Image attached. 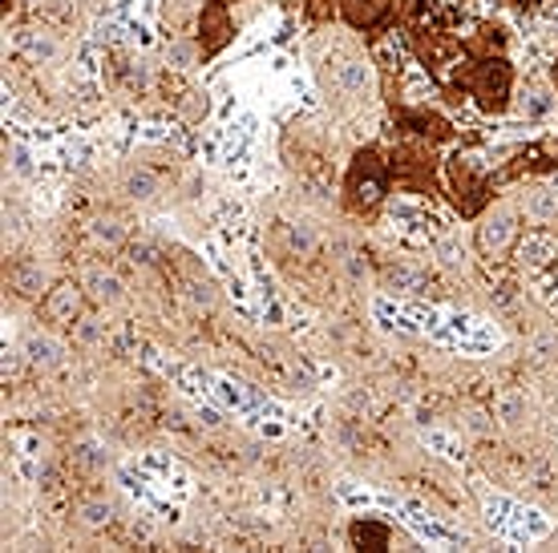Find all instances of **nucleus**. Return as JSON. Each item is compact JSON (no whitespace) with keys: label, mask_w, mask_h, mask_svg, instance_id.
I'll return each instance as SVG.
<instances>
[{"label":"nucleus","mask_w":558,"mask_h":553,"mask_svg":"<svg viewBox=\"0 0 558 553\" xmlns=\"http://www.w3.org/2000/svg\"><path fill=\"white\" fill-rule=\"evenodd\" d=\"M389 153L392 186L405 194H425L437 198L441 194V162H437V146L417 138H397Z\"/></svg>","instance_id":"nucleus-4"},{"label":"nucleus","mask_w":558,"mask_h":553,"mask_svg":"<svg viewBox=\"0 0 558 553\" xmlns=\"http://www.w3.org/2000/svg\"><path fill=\"white\" fill-rule=\"evenodd\" d=\"M449 101H461V97H474V106L489 118L510 110V97H514V65L506 53H489V57H470L465 70L458 73V82L449 89Z\"/></svg>","instance_id":"nucleus-2"},{"label":"nucleus","mask_w":558,"mask_h":553,"mask_svg":"<svg viewBox=\"0 0 558 553\" xmlns=\"http://www.w3.org/2000/svg\"><path fill=\"white\" fill-rule=\"evenodd\" d=\"M392 194V170H389V153L380 146H361L352 153L349 170H344V182H340V207L349 210L352 219L361 222H377L385 202Z\"/></svg>","instance_id":"nucleus-1"},{"label":"nucleus","mask_w":558,"mask_h":553,"mask_svg":"<svg viewBox=\"0 0 558 553\" xmlns=\"http://www.w3.org/2000/svg\"><path fill=\"white\" fill-rule=\"evenodd\" d=\"M555 170H558V138H546V142H538V146L518 150L514 162L494 174V186H498V182H514V179H522V174H555Z\"/></svg>","instance_id":"nucleus-8"},{"label":"nucleus","mask_w":558,"mask_h":553,"mask_svg":"<svg viewBox=\"0 0 558 553\" xmlns=\"http://www.w3.org/2000/svg\"><path fill=\"white\" fill-rule=\"evenodd\" d=\"M506 4H514L522 13H534V9H543V0H506Z\"/></svg>","instance_id":"nucleus-11"},{"label":"nucleus","mask_w":558,"mask_h":553,"mask_svg":"<svg viewBox=\"0 0 558 553\" xmlns=\"http://www.w3.org/2000/svg\"><path fill=\"white\" fill-rule=\"evenodd\" d=\"M235 41V21H231V4L223 0H203L195 16V49L203 61H215L227 45Z\"/></svg>","instance_id":"nucleus-6"},{"label":"nucleus","mask_w":558,"mask_h":553,"mask_svg":"<svg viewBox=\"0 0 558 553\" xmlns=\"http://www.w3.org/2000/svg\"><path fill=\"white\" fill-rule=\"evenodd\" d=\"M392 13H397V0H340V21L364 33L368 41H377L389 28Z\"/></svg>","instance_id":"nucleus-7"},{"label":"nucleus","mask_w":558,"mask_h":553,"mask_svg":"<svg viewBox=\"0 0 558 553\" xmlns=\"http://www.w3.org/2000/svg\"><path fill=\"white\" fill-rule=\"evenodd\" d=\"M0 13H4V16L13 13V0H0Z\"/></svg>","instance_id":"nucleus-12"},{"label":"nucleus","mask_w":558,"mask_h":553,"mask_svg":"<svg viewBox=\"0 0 558 553\" xmlns=\"http://www.w3.org/2000/svg\"><path fill=\"white\" fill-rule=\"evenodd\" d=\"M349 545L361 553H385L392 545V526H385L380 517H352Z\"/></svg>","instance_id":"nucleus-9"},{"label":"nucleus","mask_w":558,"mask_h":553,"mask_svg":"<svg viewBox=\"0 0 558 553\" xmlns=\"http://www.w3.org/2000/svg\"><path fill=\"white\" fill-rule=\"evenodd\" d=\"M550 82H555V89H558V57H555V65H550Z\"/></svg>","instance_id":"nucleus-13"},{"label":"nucleus","mask_w":558,"mask_h":553,"mask_svg":"<svg viewBox=\"0 0 558 553\" xmlns=\"http://www.w3.org/2000/svg\"><path fill=\"white\" fill-rule=\"evenodd\" d=\"M389 113L397 125V138H417L433 142V146H449L458 142V130L446 113L429 110V106H401V97H389Z\"/></svg>","instance_id":"nucleus-5"},{"label":"nucleus","mask_w":558,"mask_h":553,"mask_svg":"<svg viewBox=\"0 0 558 553\" xmlns=\"http://www.w3.org/2000/svg\"><path fill=\"white\" fill-rule=\"evenodd\" d=\"M223 4H239V0H223Z\"/></svg>","instance_id":"nucleus-14"},{"label":"nucleus","mask_w":558,"mask_h":553,"mask_svg":"<svg viewBox=\"0 0 558 553\" xmlns=\"http://www.w3.org/2000/svg\"><path fill=\"white\" fill-rule=\"evenodd\" d=\"M304 16L312 25H324V21L340 16V0H304Z\"/></svg>","instance_id":"nucleus-10"},{"label":"nucleus","mask_w":558,"mask_h":553,"mask_svg":"<svg viewBox=\"0 0 558 553\" xmlns=\"http://www.w3.org/2000/svg\"><path fill=\"white\" fill-rule=\"evenodd\" d=\"M441 170H446V191L453 210H458L461 219H482L486 207L494 202V174L486 170V162L474 158V153L458 150L441 162Z\"/></svg>","instance_id":"nucleus-3"}]
</instances>
